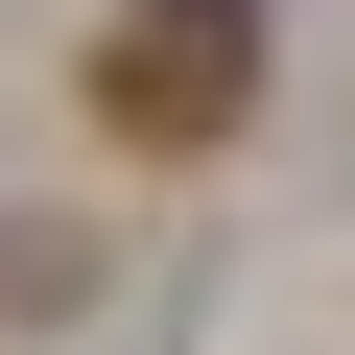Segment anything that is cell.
Listing matches in <instances>:
<instances>
[{"label": "cell", "instance_id": "obj_1", "mask_svg": "<svg viewBox=\"0 0 355 355\" xmlns=\"http://www.w3.org/2000/svg\"><path fill=\"white\" fill-rule=\"evenodd\" d=\"M95 119H119L142 166L237 142V119H261V0H119V24H95Z\"/></svg>", "mask_w": 355, "mask_h": 355}]
</instances>
